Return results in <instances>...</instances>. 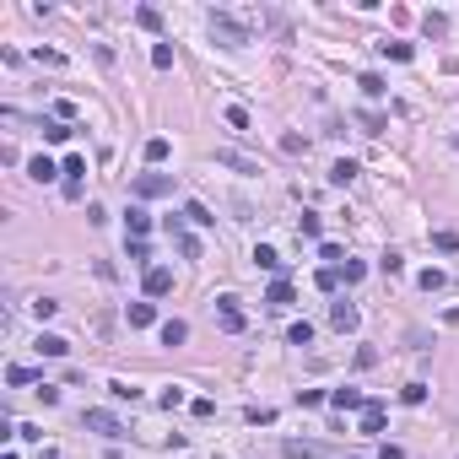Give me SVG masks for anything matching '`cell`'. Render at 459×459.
<instances>
[{
  "mask_svg": "<svg viewBox=\"0 0 459 459\" xmlns=\"http://www.w3.org/2000/svg\"><path fill=\"white\" fill-rule=\"evenodd\" d=\"M206 27H211V38L222 43V49H243V43H249V27H243V22H232L227 11H211Z\"/></svg>",
  "mask_w": 459,
  "mask_h": 459,
  "instance_id": "obj_1",
  "label": "cell"
},
{
  "mask_svg": "<svg viewBox=\"0 0 459 459\" xmlns=\"http://www.w3.org/2000/svg\"><path fill=\"white\" fill-rule=\"evenodd\" d=\"M130 195H135V200H163V195H173V179H167V173H135V179H130Z\"/></svg>",
  "mask_w": 459,
  "mask_h": 459,
  "instance_id": "obj_2",
  "label": "cell"
},
{
  "mask_svg": "<svg viewBox=\"0 0 459 459\" xmlns=\"http://www.w3.org/2000/svg\"><path fill=\"white\" fill-rule=\"evenodd\" d=\"M167 238H173V249L184 254V259H200V238H195V232H189L179 216H167Z\"/></svg>",
  "mask_w": 459,
  "mask_h": 459,
  "instance_id": "obj_3",
  "label": "cell"
},
{
  "mask_svg": "<svg viewBox=\"0 0 459 459\" xmlns=\"http://www.w3.org/2000/svg\"><path fill=\"white\" fill-rule=\"evenodd\" d=\"M216 303H222V308H216V324H222L227 335H243L249 319H243V308H238V297H216Z\"/></svg>",
  "mask_w": 459,
  "mask_h": 459,
  "instance_id": "obj_4",
  "label": "cell"
},
{
  "mask_svg": "<svg viewBox=\"0 0 459 459\" xmlns=\"http://www.w3.org/2000/svg\"><path fill=\"white\" fill-rule=\"evenodd\" d=\"M86 427H92V432H103V438H125V427H119V416H114V411H86Z\"/></svg>",
  "mask_w": 459,
  "mask_h": 459,
  "instance_id": "obj_5",
  "label": "cell"
},
{
  "mask_svg": "<svg viewBox=\"0 0 459 459\" xmlns=\"http://www.w3.org/2000/svg\"><path fill=\"white\" fill-rule=\"evenodd\" d=\"M173 292V271H167V265H151L146 271V297H167Z\"/></svg>",
  "mask_w": 459,
  "mask_h": 459,
  "instance_id": "obj_6",
  "label": "cell"
},
{
  "mask_svg": "<svg viewBox=\"0 0 459 459\" xmlns=\"http://www.w3.org/2000/svg\"><path fill=\"white\" fill-rule=\"evenodd\" d=\"M60 173H65V195L76 200V195H82V173H86V163H82V157H65Z\"/></svg>",
  "mask_w": 459,
  "mask_h": 459,
  "instance_id": "obj_7",
  "label": "cell"
},
{
  "mask_svg": "<svg viewBox=\"0 0 459 459\" xmlns=\"http://www.w3.org/2000/svg\"><path fill=\"white\" fill-rule=\"evenodd\" d=\"M330 405H335V411H368L362 389H330Z\"/></svg>",
  "mask_w": 459,
  "mask_h": 459,
  "instance_id": "obj_8",
  "label": "cell"
},
{
  "mask_svg": "<svg viewBox=\"0 0 459 459\" xmlns=\"http://www.w3.org/2000/svg\"><path fill=\"white\" fill-rule=\"evenodd\" d=\"M125 319H130V330H146V324H157V308L151 303H130Z\"/></svg>",
  "mask_w": 459,
  "mask_h": 459,
  "instance_id": "obj_9",
  "label": "cell"
},
{
  "mask_svg": "<svg viewBox=\"0 0 459 459\" xmlns=\"http://www.w3.org/2000/svg\"><path fill=\"white\" fill-rule=\"evenodd\" d=\"M216 163H222V167H238V173H259V163H249L243 151H232V146H222V151H216Z\"/></svg>",
  "mask_w": 459,
  "mask_h": 459,
  "instance_id": "obj_10",
  "label": "cell"
},
{
  "mask_svg": "<svg viewBox=\"0 0 459 459\" xmlns=\"http://www.w3.org/2000/svg\"><path fill=\"white\" fill-rule=\"evenodd\" d=\"M287 459H335L324 443H287Z\"/></svg>",
  "mask_w": 459,
  "mask_h": 459,
  "instance_id": "obj_11",
  "label": "cell"
},
{
  "mask_svg": "<svg viewBox=\"0 0 459 459\" xmlns=\"http://www.w3.org/2000/svg\"><path fill=\"white\" fill-rule=\"evenodd\" d=\"M265 303H271V308H287V303H292V281H287V276H276L271 292H265Z\"/></svg>",
  "mask_w": 459,
  "mask_h": 459,
  "instance_id": "obj_12",
  "label": "cell"
},
{
  "mask_svg": "<svg viewBox=\"0 0 459 459\" xmlns=\"http://www.w3.org/2000/svg\"><path fill=\"white\" fill-rule=\"evenodd\" d=\"M125 227H130V238H146V232H151V216H146V206H130Z\"/></svg>",
  "mask_w": 459,
  "mask_h": 459,
  "instance_id": "obj_13",
  "label": "cell"
},
{
  "mask_svg": "<svg viewBox=\"0 0 459 459\" xmlns=\"http://www.w3.org/2000/svg\"><path fill=\"white\" fill-rule=\"evenodd\" d=\"M330 324H335L340 335L356 330V308H352V303H335V308H330Z\"/></svg>",
  "mask_w": 459,
  "mask_h": 459,
  "instance_id": "obj_14",
  "label": "cell"
},
{
  "mask_svg": "<svg viewBox=\"0 0 459 459\" xmlns=\"http://www.w3.org/2000/svg\"><path fill=\"white\" fill-rule=\"evenodd\" d=\"M254 265H259V271H276V276L287 271V259H281V254H276V249H265V243L254 249Z\"/></svg>",
  "mask_w": 459,
  "mask_h": 459,
  "instance_id": "obj_15",
  "label": "cell"
},
{
  "mask_svg": "<svg viewBox=\"0 0 459 459\" xmlns=\"http://www.w3.org/2000/svg\"><path fill=\"white\" fill-rule=\"evenodd\" d=\"M362 432H368V438L384 432V405H378V400H368V411H362Z\"/></svg>",
  "mask_w": 459,
  "mask_h": 459,
  "instance_id": "obj_16",
  "label": "cell"
},
{
  "mask_svg": "<svg viewBox=\"0 0 459 459\" xmlns=\"http://www.w3.org/2000/svg\"><path fill=\"white\" fill-rule=\"evenodd\" d=\"M184 340H189V324L184 319H167L163 324V346H184Z\"/></svg>",
  "mask_w": 459,
  "mask_h": 459,
  "instance_id": "obj_17",
  "label": "cell"
},
{
  "mask_svg": "<svg viewBox=\"0 0 459 459\" xmlns=\"http://www.w3.org/2000/svg\"><path fill=\"white\" fill-rule=\"evenodd\" d=\"M356 125L368 130V135H384V130H389V119H384V114H373V108H362V114H356Z\"/></svg>",
  "mask_w": 459,
  "mask_h": 459,
  "instance_id": "obj_18",
  "label": "cell"
},
{
  "mask_svg": "<svg viewBox=\"0 0 459 459\" xmlns=\"http://www.w3.org/2000/svg\"><path fill=\"white\" fill-rule=\"evenodd\" d=\"M27 173H33L38 184H49V179L60 173V163H49V157H33V163H27Z\"/></svg>",
  "mask_w": 459,
  "mask_h": 459,
  "instance_id": "obj_19",
  "label": "cell"
},
{
  "mask_svg": "<svg viewBox=\"0 0 459 459\" xmlns=\"http://www.w3.org/2000/svg\"><path fill=\"white\" fill-rule=\"evenodd\" d=\"M38 352L43 356H65V352H70V340H65V335H38Z\"/></svg>",
  "mask_w": 459,
  "mask_h": 459,
  "instance_id": "obj_20",
  "label": "cell"
},
{
  "mask_svg": "<svg viewBox=\"0 0 459 459\" xmlns=\"http://www.w3.org/2000/svg\"><path fill=\"white\" fill-rule=\"evenodd\" d=\"M43 141H54V146L70 141V125H65V119H43Z\"/></svg>",
  "mask_w": 459,
  "mask_h": 459,
  "instance_id": "obj_21",
  "label": "cell"
},
{
  "mask_svg": "<svg viewBox=\"0 0 459 459\" xmlns=\"http://www.w3.org/2000/svg\"><path fill=\"white\" fill-rule=\"evenodd\" d=\"M352 179H356V163H352V157H340V163L330 167V184H352Z\"/></svg>",
  "mask_w": 459,
  "mask_h": 459,
  "instance_id": "obj_22",
  "label": "cell"
},
{
  "mask_svg": "<svg viewBox=\"0 0 459 459\" xmlns=\"http://www.w3.org/2000/svg\"><path fill=\"white\" fill-rule=\"evenodd\" d=\"M416 287H421V292H443V287H449V276H443V271H421Z\"/></svg>",
  "mask_w": 459,
  "mask_h": 459,
  "instance_id": "obj_23",
  "label": "cell"
},
{
  "mask_svg": "<svg viewBox=\"0 0 459 459\" xmlns=\"http://www.w3.org/2000/svg\"><path fill=\"white\" fill-rule=\"evenodd\" d=\"M167 151H173V146H167V135H151V141H146V163H167Z\"/></svg>",
  "mask_w": 459,
  "mask_h": 459,
  "instance_id": "obj_24",
  "label": "cell"
},
{
  "mask_svg": "<svg viewBox=\"0 0 459 459\" xmlns=\"http://www.w3.org/2000/svg\"><path fill=\"white\" fill-rule=\"evenodd\" d=\"M378 49H384V54H389V60H411V54H416V49H411V43H400V38H384V43H378Z\"/></svg>",
  "mask_w": 459,
  "mask_h": 459,
  "instance_id": "obj_25",
  "label": "cell"
},
{
  "mask_svg": "<svg viewBox=\"0 0 459 459\" xmlns=\"http://www.w3.org/2000/svg\"><path fill=\"white\" fill-rule=\"evenodd\" d=\"M108 395H114V400H130V405H135V400H141V389H135V384H125V378H114V384H108Z\"/></svg>",
  "mask_w": 459,
  "mask_h": 459,
  "instance_id": "obj_26",
  "label": "cell"
},
{
  "mask_svg": "<svg viewBox=\"0 0 459 459\" xmlns=\"http://www.w3.org/2000/svg\"><path fill=\"white\" fill-rule=\"evenodd\" d=\"M356 86H362L368 98H384V92H389V86H384V76H373V70H368V76H356Z\"/></svg>",
  "mask_w": 459,
  "mask_h": 459,
  "instance_id": "obj_27",
  "label": "cell"
},
{
  "mask_svg": "<svg viewBox=\"0 0 459 459\" xmlns=\"http://www.w3.org/2000/svg\"><path fill=\"white\" fill-rule=\"evenodd\" d=\"M184 216L195 222V227H211V222H216V216H211V211L200 206V200H189V206H184Z\"/></svg>",
  "mask_w": 459,
  "mask_h": 459,
  "instance_id": "obj_28",
  "label": "cell"
},
{
  "mask_svg": "<svg viewBox=\"0 0 459 459\" xmlns=\"http://www.w3.org/2000/svg\"><path fill=\"white\" fill-rule=\"evenodd\" d=\"M313 287H319V292H335V287H340V271H335V265H324V271L313 276Z\"/></svg>",
  "mask_w": 459,
  "mask_h": 459,
  "instance_id": "obj_29",
  "label": "cell"
},
{
  "mask_svg": "<svg viewBox=\"0 0 459 459\" xmlns=\"http://www.w3.org/2000/svg\"><path fill=\"white\" fill-rule=\"evenodd\" d=\"M287 340H292V346H308V340H313V324H308V319H297L292 330H287Z\"/></svg>",
  "mask_w": 459,
  "mask_h": 459,
  "instance_id": "obj_30",
  "label": "cell"
},
{
  "mask_svg": "<svg viewBox=\"0 0 459 459\" xmlns=\"http://www.w3.org/2000/svg\"><path fill=\"white\" fill-rule=\"evenodd\" d=\"M319 227H324V222H319L313 211H303V222H297V238H319Z\"/></svg>",
  "mask_w": 459,
  "mask_h": 459,
  "instance_id": "obj_31",
  "label": "cell"
},
{
  "mask_svg": "<svg viewBox=\"0 0 459 459\" xmlns=\"http://www.w3.org/2000/svg\"><path fill=\"white\" fill-rule=\"evenodd\" d=\"M432 249L454 254V249H459V232H449V227H443V232H432Z\"/></svg>",
  "mask_w": 459,
  "mask_h": 459,
  "instance_id": "obj_32",
  "label": "cell"
},
{
  "mask_svg": "<svg viewBox=\"0 0 459 459\" xmlns=\"http://www.w3.org/2000/svg\"><path fill=\"white\" fill-rule=\"evenodd\" d=\"M135 22H141L146 33H157V27H163V11H151V6H141V11H135Z\"/></svg>",
  "mask_w": 459,
  "mask_h": 459,
  "instance_id": "obj_33",
  "label": "cell"
},
{
  "mask_svg": "<svg viewBox=\"0 0 459 459\" xmlns=\"http://www.w3.org/2000/svg\"><path fill=\"white\" fill-rule=\"evenodd\" d=\"M33 378H38V373H33V368H22V362H17V368H6V384H17V389H22V384H33Z\"/></svg>",
  "mask_w": 459,
  "mask_h": 459,
  "instance_id": "obj_34",
  "label": "cell"
},
{
  "mask_svg": "<svg viewBox=\"0 0 459 459\" xmlns=\"http://www.w3.org/2000/svg\"><path fill=\"white\" fill-rule=\"evenodd\" d=\"M179 405H184V389H179V384H167V389H163V411H179Z\"/></svg>",
  "mask_w": 459,
  "mask_h": 459,
  "instance_id": "obj_35",
  "label": "cell"
},
{
  "mask_svg": "<svg viewBox=\"0 0 459 459\" xmlns=\"http://www.w3.org/2000/svg\"><path fill=\"white\" fill-rule=\"evenodd\" d=\"M151 65H157V70H173V49H167V43H157V49H151Z\"/></svg>",
  "mask_w": 459,
  "mask_h": 459,
  "instance_id": "obj_36",
  "label": "cell"
},
{
  "mask_svg": "<svg viewBox=\"0 0 459 459\" xmlns=\"http://www.w3.org/2000/svg\"><path fill=\"white\" fill-rule=\"evenodd\" d=\"M400 400H405V405H421V400H427V384H405V389H400Z\"/></svg>",
  "mask_w": 459,
  "mask_h": 459,
  "instance_id": "obj_37",
  "label": "cell"
},
{
  "mask_svg": "<svg viewBox=\"0 0 459 459\" xmlns=\"http://www.w3.org/2000/svg\"><path fill=\"white\" fill-rule=\"evenodd\" d=\"M249 421H254V427H271L276 411H271V405H249Z\"/></svg>",
  "mask_w": 459,
  "mask_h": 459,
  "instance_id": "obj_38",
  "label": "cell"
},
{
  "mask_svg": "<svg viewBox=\"0 0 459 459\" xmlns=\"http://www.w3.org/2000/svg\"><path fill=\"white\" fill-rule=\"evenodd\" d=\"M130 259H135V265H146V259H151V249H146V238H130Z\"/></svg>",
  "mask_w": 459,
  "mask_h": 459,
  "instance_id": "obj_39",
  "label": "cell"
},
{
  "mask_svg": "<svg viewBox=\"0 0 459 459\" xmlns=\"http://www.w3.org/2000/svg\"><path fill=\"white\" fill-rule=\"evenodd\" d=\"M378 271H384V276H400V271H405V259H400V254H384V259H378Z\"/></svg>",
  "mask_w": 459,
  "mask_h": 459,
  "instance_id": "obj_40",
  "label": "cell"
},
{
  "mask_svg": "<svg viewBox=\"0 0 459 459\" xmlns=\"http://www.w3.org/2000/svg\"><path fill=\"white\" fill-rule=\"evenodd\" d=\"M227 125H232V130H249V108L232 103V108H227Z\"/></svg>",
  "mask_w": 459,
  "mask_h": 459,
  "instance_id": "obj_41",
  "label": "cell"
},
{
  "mask_svg": "<svg viewBox=\"0 0 459 459\" xmlns=\"http://www.w3.org/2000/svg\"><path fill=\"white\" fill-rule=\"evenodd\" d=\"M340 276H346V281H362V276H368V265H362V259H346V265H340Z\"/></svg>",
  "mask_w": 459,
  "mask_h": 459,
  "instance_id": "obj_42",
  "label": "cell"
},
{
  "mask_svg": "<svg viewBox=\"0 0 459 459\" xmlns=\"http://www.w3.org/2000/svg\"><path fill=\"white\" fill-rule=\"evenodd\" d=\"M54 119H65V125H70V119H76V103H70V98H60V103H54Z\"/></svg>",
  "mask_w": 459,
  "mask_h": 459,
  "instance_id": "obj_43",
  "label": "cell"
},
{
  "mask_svg": "<svg viewBox=\"0 0 459 459\" xmlns=\"http://www.w3.org/2000/svg\"><path fill=\"white\" fill-rule=\"evenodd\" d=\"M281 151H292V157H297V151H308V141H303V135H281Z\"/></svg>",
  "mask_w": 459,
  "mask_h": 459,
  "instance_id": "obj_44",
  "label": "cell"
},
{
  "mask_svg": "<svg viewBox=\"0 0 459 459\" xmlns=\"http://www.w3.org/2000/svg\"><path fill=\"white\" fill-rule=\"evenodd\" d=\"M378 459H405V449H395V443H384V449H378Z\"/></svg>",
  "mask_w": 459,
  "mask_h": 459,
  "instance_id": "obj_45",
  "label": "cell"
},
{
  "mask_svg": "<svg viewBox=\"0 0 459 459\" xmlns=\"http://www.w3.org/2000/svg\"><path fill=\"white\" fill-rule=\"evenodd\" d=\"M0 459H17V454H11V449H6V454H0Z\"/></svg>",
  "mask_w": 459,
  "mask_h": 459,
  "instance_id": "obj_46",
  "label": "cell"
}]
</instances>
